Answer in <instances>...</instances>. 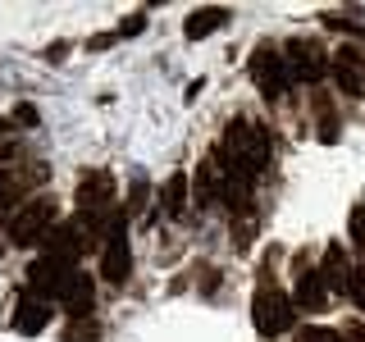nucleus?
I'll return each mask as SVG.
<instances>
[{
	"label": "nucleus",
	"mask_w": 365,
	"mask_h": 342,
	"mask_svg": "<svg viewBox=\"0 0 365 342\" xmlns=\"http://www.w3.org/2000/svg\"><path fill=\"white\" fill-rule=\"evenodd\" d=\"M215 160L224 165V174H237V178L256 182V174L269 160V133L251 119H233L228 133H224V142L215 146Z\"/></svg>",
	"instance_id": "f257e3e1"
},
{
	"label": "nucleus",
	"mask_w": 365,
	"mask_h": 342,
	"mask_svg": "<svg viewBox=\"0 0 365 342\" xmlns=\"http://www.w3.org/2000/svg\"><path fill=\"white\" fill-rule=\"evenodd\" d=\"M292 296L279 292V288H260L251 296V324H256L260 338H283L292 328Z\"/></svg>",
	"instance_id": "f03ea898"
},
{
	"label": "nucleus",
	"mask_w": 365,
	"mask_h": 342,
	"mask_svg": "<svg viewBox=\"0 0 365 342\" xmlns=\"http://www.w3.org/2000/svg\"><path fill=\"white\" fill-rule=\"evenodd\" d=\"M51 228H55V201H28L14 219H9V237H14L19 247H41Z\"/></svg>",
	"instance_id": "7ed1b4c3"
},
{
	"label": "nucleus",
	"mask_w": 365,
	"mask_h": 342,
	"mask_svg": "<svg viewBox=\"0 0 365 342\" xmlns=\"http://www.w3.org/2000/svg\"><path fill=\"white\" fill-rule=\"evenodd\" d=\"M251 78H256V83H260V91H265V100H274V105H279L283 87L292 83L288 55H274V51H256V55H251Z\"/></svg>",
	"instance_id": "20e7f679"
},
{
	"label": "nucleus",
	"mask_w": 365,
	"mask_h": 342,
	"mask_svg": "<svg viewBox=\"0 0 365 342\" xmlns=\"http://www.w3.org/2000/svg\"><path fill=\"white\" fill-rule=\"evenodd\" d=\"M123 219H128V210L114 219L110 237H106V251H101V274H106V283H128V274H133V256H128V237H123Z\"/></svg>",
	"instance_id": "39448f33"
},
{
	"label": "nucleus",
	"mask_w": 365,
	"mask_h": 342,
	"mask_svg": "<svg viewBox=\"0 0 365 342\" xmlns=\"http://www.w3.org/2000/svg\"><path fill=\"white\" fill-rule=\"evenodd\" d=\"M288 68H292V78H302V83H319L334 64H329V55L319 51L315 41H288Z\"/></svg>",
	"instance_id": "423d86ee"
},
{
	"label": "nucleus",
	"mask_w": 365,
	"mask_h": 342,
	"mask_svg": "<svg viewBox=\"0 0 365 342\" xmlns=\"http://www.w3.org/2000/svg\"><path fill=\"white\" fill-rule=\"evenodd\" d=\"M68 274H73V260H60V256H41V260H32V269H28V279H32V292H64V283H68Z\"/></svg>",
	"instance_id": "0eeeda50"
},
{
	"label": "nucleus",
	"mask_w": 365,
	"mask_h": 342,
	"mask_svg": "<svg viewBox=\"0 0 365 342\" xmlns=\"http://www.w3.org/2000/svg\"><path fill=\"white\" fill-rule=\"evenodd\" d=\"M87 242V228L83 224H55L51 228V233H46V256H60V260H78V256H83V247Z\"/></svg>",
	"instance_id": "6e6552de"
},
{
	"label": "nucleus",
	"mask_w": 365,
	"mask_h": 342,
	"mask_svg": "<svg viewBox=\"0 0 365 342\" xmlns=\"http://www.w3.org/2000/svg\"><path fill=\"white\" fill-rule=\"evenodd\" d=\"M60 306L73 319H83V315H91V306H96V283L87 279V274H68V283H64V292H60Z\"/></svg>",
	"instance_id": "1a4fd4ad"
},
{
	"label": "nucleus",
	"mask_w": 365,
	"mask_h": 342,
	"mask_svg": "<svg viewBox=\"0 0 365 342\" xmlns=\"http://www.w3.org/2000/svg\"><path fill=\"white\" fill-rule=\"evenodd\" d=\"M292 306H302V311H324L329 306V288H324V279L319 274H302L297 279V288H292Z\"/></svg>",
	"instance_id": "9d476101"
},
{
	"label": "nucleus",
	"mask_w": 365,
	"mask_h": 342,
	"mask_svg": "<svg viewBox=\"0 0 365 342\" xmlns=\"http://www.w3.org/2000/svg\"><path fill=\"white\" fill-rule=\"evenodd\" d=\"M334 78L347 96H365V64H356V51H342L334 60Z\"/></svg>",
	"instance_id": "9b49d317"
},
{
	"label": "nucleus",
	"mask_w": 365,
	"mask_h": 342,
	"mask_svg": "<svg viewBox=\"0 0 365 342\" xmlns=\"http://www.w3.org/2000/svg\"><path fill=\"white\" fill-rule=\"evenodd\" d=\"M224 23H228V9L224 5H201V9H192V14H187L182 28H187L192 41H201V37H210L215 28H224Z\"/></svg>",
	"instance_id": "f8f14e48"
},
{
	"label": "nucleus",
	"mask_w": 365,
	"mask_h": 342,
	"mask_svg": "<svg viewBox=\"0 0 365 342\" xmlns=\"http://www.w3.org/2000/svg\"><path fill=\"white\" fill-rule=\"evenodd\" d=\"M319 279H324V288H329V292L347 288L351 265H347V251H342V247H329V251H324V260H319Z\"/></svg>",
	"instance_id": "ddd939ff"
},
{
	"label": "nucleus",
	"mask_w": 365,
	"mask_h": 342,
	"mask_svg": "<svg viewBox=\"0 0 365 342\" xmlns=\"http://www.w3.org/2000/svg\"><path fill=\"white\" fill-rule=\"evenodd\" d=\"M46 319H51V306H46L41 296H37V301H32V296H23L19 311H14V328L32 338V333H41V328H46Z\"/></svg>",
	"instance_id": "4468645a"
},
{
	"label": "nucleus",
	"mask_w": 365,
	"mask_h": 342,
	"mask_svg": "<svg viewBox=\"0 0 365 342\" xmlns=\"http://www.w3.org/2000/svg\"><path fill=\"white\" fill-rule=\"evenodd\" d=\"M187 192H192V187H187V174H174L165 187H160V210H165L169 219H178L182 205H187Z\"/></svg>",
	"instance_id": "2eb2a0df"
},
{
	"label": "nucleus",
	"mask_w": 365,
	"mask_h": 342,
	"mask_svg": "<svg viewBox=\"0 0 365 342\" xmlns=\"http://www.w3.org/2000/svg\"><path fill=\"white\" fill-rule=\"evenodd\" d=\"M347 292H351V301H356V311H365V269H351Z\"/></svg>",
	"instance_id": "dca6fc26"
},
{
	"label": "nucleus",
	"mask_w": 365,
	"mask_h": 342,
	"mask_svg": "<svg viewBox=\"0 0 365 342\" xmlns=\"http://www.w3.org/2000/svg\"><path fill=\"white\" fill-rule=\"evenodd\" d=\"M347 233H351V242H356V247H365V205H356V210H351Z\"/></svg>",
	"instance_id": "f3484780"
},
{
	"label": "nucleus",
	"mask_w": 365,
	"mask_h": 342,
	"mask_svg": "<svg viewBox=\"0 0 365 342\" xmlns=\"http://www.w3.org/2000/svg\"><path fill=\"white\" fill-rule=\"evenodd\" d=\"M142 28H146V9H137V14H128V19L119 23V37H137Z\"/></svg>",
	"instance_id": "a211bd4d"
},
{
	"label": "nucleus",
	"mask_w": 365,
	"mask_h": 342,
	"mask_svg": "<svg viewBox=\"0 0 365 342\" xmlns=\"http://www.w3.org/2000/svg\"><path fill=\"white\" fill-rule=\"evenodd\" d=\"M302 342H338L334 328H302Z\"/></svg>",
	"instance_id": "6ab92c4d"
},
{
	"label": "nucleus",
	"mask_w": 365,
	"mask_h": 342,
	"mask_svg": "<svg viewBox=\"0 0 365 342\" xmlns=\"http://www.w3.org/2000/svg\"><path fill=\"white\" fill-rule=\"evenodd\" d=\"M14 119L23 123V128H32V123H37V110H32V105H19V110H14Z\"/></svg>",
	"instance_id": "aec40b11"
},
{
	"label": "nucleus",
	"mask_w": 365,
	"mask_h": 342,
	"mask_svg": "<svg viewBox=\"0 0 365 342\" xmlns=\"http://www.w3.org/2000/svg\"><path fill=\"white\" fill-rule=\"evenodd\" d=\"M347 342H365V324H356V328H347Z\"/></svg>",
	"instance_id": "412c9836"
},
{
	"label": "nucleus",
	"mask_w": 365,
	"mask_h": 342,
	"mask_svg": "<svg viewBox=\"0 0 365 342\" xmlns=\"http://www.w3.org/2000/svg\"><path fill=\"white\" fill-rule=\"evenodd\" d=\"M5 128H9V123H5V119H0V133H5Z\"/></svg>",
	"instance_id": "4be33fe9"
}]
</instances>
